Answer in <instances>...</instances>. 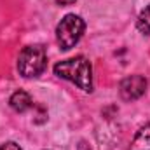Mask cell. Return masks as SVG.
I'll list each match as a JSON object with an SVG mask.
<instances>
[{"mask_svg": "<svg viewBox=\"0 0 150 150\" xmlns=\"http://www.w3.org/2000/svg\"><path fill=\"white\" fill-rule=\"evenodd\" d=\"M54 74L59 79L74 82L75 86H79L86 93L93 91V67L86 56H75V58L56 63Z\"/></svg>", "mask_w": 150, "mask_h": 150, "instance_id": "obj_1", "label": "cell"}, {"mask_svg": "<svg viewBox=\"0 0 150 150\" xmlns=\"http://www.w3.org/2000/svg\"><path fill=\"white\" fill-rule=\"evenodd\" d=\"M47 56L42 45H26L18 56V72L25 79H35L45 70Z\"/></svg>", "mask_w": 150, "mask_h": 150, "instance_id": "obj_2", "label": "cell"}, {"mask_svg": "<svg viewBox=\"0 0 150 150\" xmlns=\"http://www.w3.org/2000/svg\"><path fill=\"white\" fill-rule=\"evenodd\" d=\"M86 21L77 14H67L56 26V40L61 51H68L82 38Z\"/></svg>", "mask_w": 150, "mask_h": 150, "instance_id": "obj_3", "label": "cell"}, {"mask_svg": "<svg viewBox=\"0 0 150 150\" xmlns=\"http://www.w3.org/2000/svg\"><path fill=\"white\" fill-rule=\"evenodd\" d=\"M147 86H149V82L143 75H129L119 86L120 98L124 101H134V100H138L145 94Z\"/></svg>", "mask_w": 150, "mask_h": 150, "instance_id": "obj_4", "label": "cell"}, {"mask_svg": "<svg viewBox=\"0 0 150 150\" xmlns=\"http://www.w3.org/2000/svg\"><path fill=\"white\" fill-rule=\"evenodd\" d=\"M9 105L14 112L18 113H23L26 110H30L33 107V100L32 96L26 93V91H16L11 98H9Z\"/></svg>", "mask_w": 150, "mask_h": 150, "instance_id": "obj_5", "label": "cell"}, {"mask_svg": "<svg viewBox=\"0 0 150 150\" xmlns=\"http://www.w3.org/2000/svg\"><path fill=\"white\" fill-rule=\"evenodd\" d=\"M131 150H150V122L134 134L131 142Z\"/></svg>", "mask_w": 150, "mask_h": 150, "instance_id": "obj_6", "label": "cell"}, {"mask_svg": "<svg viewBox=\"0 0 150 150\" xmlns=\"http://www.w3.org/2000/svg\"><path fill=\"white\" fill-rule=\"evenodd\" d=\"M136 26H138V30H140L142 33H145V35L150 37V5H147V7L140 12L138 21H136Z\"/></svg>", "mask_w": 150, "mask_h": 150, "instance_id": "obj_7", "label": "cell"}, {"mask_svg": "<svg viewBox=\"0 0 150 150\" xmlns=\"http://www.w3.org/2000/svg\"><path fill=\"white\" fill-rule=\"evenodd\" d=\"M0 150H23V149L18 143H14V142H5V143L0 145Z\"/></svg>", "mask_w": 150, "mask_h": 150, "instance_id": "obj_8", "label": "cell"}, {"mask_svg": "<svg viewBox=\"0 0 150 150\" xmlns=\"http://www.w3.org/2000/svg\"><path fill=\"white\" fill-rule=\"evenodd\" d=\"M77 150H91V147H89L86 142H80V143L77 145Z\"/></svg>", "mask_w": 150, "mask_h": 150, "instance_id": "obj_9", "label": "cell"}, {"mask_svg": "<svg viewBox=\"0 0 150 150\" xmlns=\"http://www.w3.org/2000/svg\"><path fill=\"white\" fill-rule=\"evenodd\" d=\"M75 0H56V4L58 5H72Z\"/></svg>", "mask_w": 150, "mask_h": 150, "instance_id": "obj_10", "label": "cell"}]
</instances>
